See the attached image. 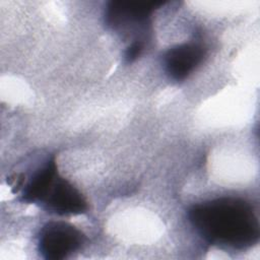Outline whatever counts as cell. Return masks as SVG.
<instances>
[{"instance_id":"cell-5","label":"cell","mask_w":260,"mask_h":260,"mask_svg":"<svg viewBox=\"0 0 260 260\" xmlns=\"http://www.w3.org/2000/svg\"><path fill=\"white\" fill-rule=\"evenodd\" d=\"M205 48L198 43H184L170 48L164 55V67L174 81L185 80L203 61Z\"/></svg>"},{"instance_id":"cell-1","label":"cell","mask_w":260,"mask_h":260,"mask_svg":"<svg viewBox=\"0 0 260 260\" xmlns=\"http://www.w3.org/2000/svg\"><path fill=\"white\" fill-rule=\"evenodd\" d=\"M188 218L199 236L210 245L245 250L259 241L258 216L243 198L224 196L194 204L188 211Z\"/></svg>"},{"instance_id":"cell-3","label":"cell","mask_w":260,"mask_h":260,"mask_svg":"<svg viewBox=\"0 0 260 260\" xmlns=\"http://www.w3.org/2000/svg\"><path fill=\"white\" fill-rule=\"evenodd\" d=\"M37 204L59 215H78L87 210L83 195L58 172L47 183Z\"/></svg>"},{"instance_id":"cell-2","label":"cell","mask_w":260,"mask_h":260,"mask_svg":"<svg viewBox=\"0 0 260 260\" xmlns=\"http://www.w3.org/2000/svg\"><path fill=\"white\" fill-rule=\"evenodd\" d=\"M84 241V234L75 225L63 220H52L41 229L38 249L46 260H62L80 249Z\"/></svg>"},{"instance_id":"cell-4","label":"cell","mask_w":260,"mask_h":260,"mask_svg":"<svg viewBox=\"0 0 260 260\" xmlns=\"http://www.w3.org/2000/svg\"><path fill=\"white\" fill-rule=\"evenodd\" d=\"M162 4L157 1H111L105 11V22L118 31L142 26Z\"/></svg>"},{"instance_id":"cell-6","label":"cell","mask_w":260,"mask_h":260,"mask_svg":"<svg viewBox=\"0 0 260 260\" xmlns=\"http://www.w3.org/2000/svg\"><path fill=\"white\" fill-rule=\"evenodd\" d=\"M143 48H144V42L142 40L133 41L125 51V56H124L125 61L127 63H132L133 61H135L142 53Z\"/></svg>"}]
</instances>
